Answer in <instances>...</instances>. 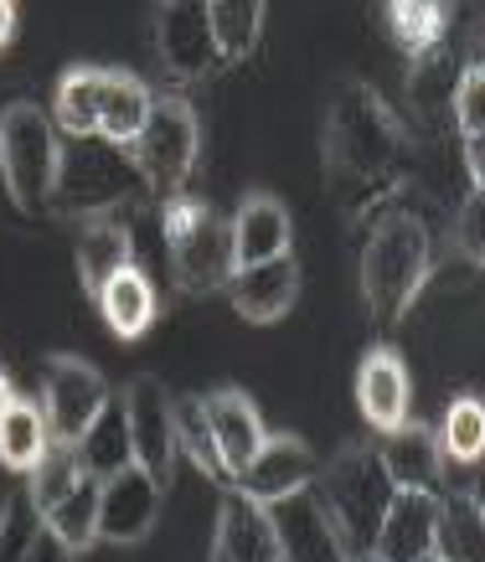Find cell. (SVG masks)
I'll return each mask as SVG.
<instances>
[{
	"label": "cell",
	"instance_id": "ffe728a7",
	"mask_svg": "<svg viewBox=\"0 0 485 562\" xmlns=\"http://www.w3.org/2000/svg\"><path fill=\"white\" fill-rule=\"evenodd\" d=\"M227 227H233V254H238V269H248V263H269V258H284L290 254V212H284V202L279 196H269V191H248L238 202V212L227 217Z\"/></svg>",
	"mask_w": 485,
	"mask_h": 562
},
{
	"label": "cell",
	"instance_id": "e0dca14e",
	"mask_svg": "<svg viewBox=\"0 0 485 562\" xmlns=\"http://www.w3.org/2000/svg\"><path fill=\"white\" fill-rule=\"evenodd\" d=\"M202 408H207V428H212V439H217L227 480H238L243 470H248V460L263 449V439H269L259 403L243 387H217L202 397Z\"/></svg>",
	"mask_w": 485,
	"mask_h": 562
},
{
	"label": "cell",
	"instance_id": "5b68a950",
	"mask_svg": "<svg viewBox=\"0 0 485 562\" xmlns=\"http://www.w3.org/2000/svg\"><path fill=\"white\" fill-rule=\"evenodd\" d=\"M311 491H315V501L326 506L330 527L341 531V542H347L351 558L372 552L377 521H382V512H387V501H393V480L382 470L377 449H372V443L341 449L326 470H315Z\"/></svg>",
	"mask_w": 485,
	"mask_h": 562
},
{
	"label": "cell",
	"instance_id": "4dcf8cb0",
	"mask_svg": "<svg viewBox=\"0 0 485 562\" xmlns=\"http://www.w3.org/2000/svg\"><path fill=\"white\" fill-rule=\"evenodd\" d=\"M72 454H78V464H83V475H93V480H114L120 470H129V464H135V454H129V434H124L120 397H114V403L93 418V428L72 443Z\"/></svg>",
	"mask_w": 485,
	"mask_h": 562
},
{
	"label": "cell",
	"instance_id": "b9f144b4",
	"mask_svg": "<svg viewBox=\"0 0 485 562\" xmlns=\"http://www.w3.org/2000/svg\"><path fill=\"white\" fill-rule=\"evenodd\" d=\"M424 562H439V558H424Z\"/></svg>",
	"mask_w": 485,
	"mask_h": 562
},
{
	"label": "cell",
	"instance_id": "7a4b0ae2",
	"mask_svg": "<svg viewBox=\"0 0 485 562\" xmlns=\"http://www.w3.org/2000/svg\"><path fill=\"white\" fill-rule=\"evenodd\" d=\"M433 279V233L414 212H387L362 243V300L377 325H398Z\"/></svg>",
	"mask_w": 485,
	"mask_h": 562
},
{
	"label": "cell",
	"instance_id": "8fae6325",
	"mask_svg": "<svg viewBox=\"0 0 485 562\" xmlns=\"http://www.w3.org/2000/svg\"><path fill=\"white\" fill-rule=\"evenodd\" d=\"M263 512H269V527H274L279 562H351L341 531L330 527L326 506L315 501L311 485L274 501V506H263Z\"/></svg>",
	"mask_w": 485,
	"mask_h": 562
},
{
	"label": "cell",
	"instance_id": "8d00e7d4",
	"mask_svg": "<svg viewBox=\"0 0 485 562\" xmlns=\"http://www.w3.org/2000/svg\"><path fill=\"white\" fill-rule=\"evenodd\" d=\"M454 243H460V254L470 258V269H481V196L470 191L465 206H460V222H454Z\"/></svg>",
	"mask_w": 485,
	"mask_h": 562
},
{
	"label": "cell",
	"instance_id": "83f0119b",
	"mask_svg": "<svg viewBox=\"0 0 485 562\" xmlns=\"http://www.w3.org/2000/svg\"><path fill=\"white\" fill-rule=\"evenodd\" d=\"M433 443H439V460L454 464V470H475L485 454V403L475 392H460L450 397V408L433 428Z\"/></svg>",
	"mask_w": 485,
	"mask_h": 562
},
{
	"label": "cell",
	"instance_id": "d4e9b609",
	"mask_svg": "<svg viewBox=\"0 0 485 562\" xmlns=\"http://www.w3.org/2000/svg\"><path fill=\"white\" fill-rule=\"evenodd\" d=\"M382 32L387 42L414 63L424 52H433L439 42H450V5H439V0H393V5H382Z\"/></svg>",
	"mask_w": 485,
	"mask_h": 562
},
{
	"label": "cell",
	"instance_id": "ac0fdd59",
	"mask_svg": "<svg viewBox=\"0 0 485 562\" xmlns=\"http://www.w3.org/2000/svg\"><path fill=\"white\" fill-rule=\"evenodd\" d=\"M433 527H439V501L418 491H393L387 512L377 521L372 552L382 562H424L433 558Z\"/></svg>",
	"mask_w": 485,
	"mask_h": 562
},
{
	"label": "cell",
	"instance_id": "277c9868",
	"mask_svg": "<svg viewBox=\"0 0 485 562\" xmlns=\"http://www.w3.org/2000/svg\"><path fill=\"white\" fill-rule=\"evenodd\" d=\"M57 166H63V135L53 130V114L32 99L5 103L0 109V181L16 212L53 217Z\"/></svg>",
	"mask_w": 485,
	"mask_h": 562
},
{
	"label": "cell",
	"instance_id": "484cf974",
	"mask_svg": "<svg viewBox=\"0 0 485 562\" xmlns=\"http://www.w3.org/2000/svg\"><path fill=\"white\" fill-rule=\"evenodd\" d=\"M439 562H485V506L481 495H444L439 527H433Z\"/></svg>",
	"mask_w": 485,
	"mask_h": 562
},
{
	"label": "cell",
	"instance_id": "6da1fadb",
	"mask_svg": "<svg viewBox=\"0 0 485 562\" xmlns=\"http://www.w3.org/2000/svg\"><path fill=\"white\" fill-rule=\"evenodd\" d=\"M320 166L341 217L362 222L408 176V130L372 83L347 78L330 93L320 124Z\"/></svg>",
	"mask_w": 485,
	"mask_h": 562
},
{
	"label": "cell",
	"instance_id": "7402d4cb",
	"mask_svg": "<svg viewBox=\"0 0 485 562\" xmlns=\"http://www.w3.org/2000/svg\"><path fill=\"white\" fill-rule=\"evenodd\" d=\"M99 315H104V325L120 336V341L145 336L160 315V294H156V284H150V273L139 269V263L114 273L104 290H99Z\"/></svg>",
	"mask_w": 485,
	"mask_h": 562
},
{
	"label": "cell",
	"instance_id": "4fadbf2b",
	"mask_svg": "<svg viewBox=\"0 0 485 562\" xmlns=\"http://www.w3.org/2000/svg\"><path fill=\"white\" fill-rule=\"evenodd\" d=\"M315 470H320V464H315L311 443L300 439V434H269L263 449L248 460V470L233 480V491L248 495L253 506H274L284 495L305 491L315 480Z\"/></svg>",
	"mask_w": 485,
	"mask_h": 562
},
{
	"label": "cell",
	"instance_id": "74e56055",
	"mask_svg": "<svg viewBox=\"0 0 485 562\" xmlns=\"http://www.w3.org/2000/svg\"><path fill=\"white\" fill-rule=\"evenodd\" d=\"M26 562H72V552L63 542H53V537H47V531H42V542L32 547V558Z\"/></svg>",
	"mask_w": 485,
	"mask_h": 562
},
{
	"label": "cell",
	"instance_id": "d6a6232c",
	"mask_svg": "<svg viewBox=\"0 0 485 562\" xmlns=\"http://www.w3.org/2000/svg\"><path fill=\"white\" fill-rule=\"evenodd\" d=\"M171 428H176V454H187L196 470L217 485H233L223 470V454H217V439H212L207 428V408H202V397H171Z\"/></svg>",
	"mask_w": 485,
	"mask_h": 562
},
{
	"label": "cell",
	"instance_id": "5bb4252c",
	"mask_svg": "<svg viewBox=\"0 0 485 562\" xmlns=\"http://www.w3.org/2000/svg\"><path fill=\"white\" fill-rule=\"evenodd\" d=\"M156 521H160V480H150L139 464L104 480V491H99V542L135 547L156 531Z\"/></svg>",
	"mask_w": 485,
	"mask_h": 562
},
{
	"label": "cell",
	"instance_id": "ab89813d",
	"mask_svg": "<svg viewBox=\"0 0 485 562\" xmlns=\"http://www.w3.org/2000/svg\"><path fill=\"white\" fill-rule=\"evenodd\" d=\"M11 403H16V387H11V376L0 372V413L11 408Z\"/></svg>",
	"mask_w": 485,
	"mask_h": 562
},
{
	"label": "cell",
	"instance_id": "cb8c5ba5",
	"mask_svg": "<svg viewBox=\"0 0 485 562\" xmlns=\"http://www.w3.org/2000/svg\"><path fill=\"white\" fill-rule=\"evenodd\" d=\"M104 72L93 63H78L57 78L53 93V130L63 139H93L99 135V103H104Z\"/></svg>",
	"mask_w": 485,
	"mask_h": 562
},
{
	"label": "cell",
	"instance_id": "9c48e42d",
	"mask_svg": "<svg viewBox=\"0 0 485 562\" xmlns=\"http://www.w3.org/2000/svg\"><path fill=\"white\" fill-rule=\"evenodd\" d=\"M114 397H120V408H124V434H129L135 464L150 480L166 485V475H171V464H176V428H171V392H166V382L139 372Z\"/></svg>",
	"mask_w": 485,
	"mask_h": 562
},
{
	"label": "cell",
	"instance_id": "3957f363",
	"mask_svg": "<svg viewBox=\"0 0 485 562\" xmlns=\"http://www.w3.org/2000/svg\"><path fill=\"white\" fill-rule=\"evenodd\" d=\"M160 238H166V263L171 284L191 300L227 290V279L238 273L233 254V227L212 202L202 196H176L160 206Z\"/></svg>",
	"mask_w": 485,
	"mask_h": 562
},
{
	"label": "cell",
	"instance_id": "2e32d148",
	"mask_svg": "<svg viewBox=\"0 0 485 562\" xmlns=\"http://www.w3.org/2000/svg\"><path fill=\"white\" fill-rule=\"evenodd\" d=\"M377 460L393 480V491H418V495H433L444 501V460H439V443H433V428L408 418L403 428L393 434H377Z\"/></svg>",
	"mask_w": 485,
	"mask_h": 562
},
{
	"label": "cell",
	"instance_id": "836d02e7",
	"mask_svg": "<svg viewBox=\"0 0 485 562\" xmlns=\"http://www.w3.org/2000/svg\"><path fill=\"white\" fill-rule=\"evenodd\" d=\"M42 512H36V501L26 495V485L5 495V506H0V562H26L32 558V547L42 542Z\"/></svg>",
	"mask_w": 485,
	"mask_h": 562
},
{
	"label": "cell",
	"instance_id": "603a6c76",
	"mask_svg": "<svg viewBox=\"0 0 485 562\" xmlns=\"http://www.w3.org/2000/svg\"><path fill=\"white\" fill-rule=\"evenodd\" d=\"M150 103H156V93H150L145 78H135V72H124V68H109L104 103H99V139L129 150L135 135L145 130V120H150Z\"/></svg>",
	"mask_w": 485,
	"mask_h": 562
},
{
	"label": "cell",
	"instance_id": "e575fe53",
	"mask_svg": "<svg viewBox=\"0 0 485 562\" xmlns=\"http://www.w3.org/2000/svg\"><path fill=\"white\" fill-rule=\"evenodd\" d=\"M78 475H83V464L72 454V443H47V454L36 460V470L21 480V485H26V495L36 501V512H47V506H57V501L78 485Z\"/></svg>",
	"mask_w": 485,
	"mask_h": 562
},
{
	"label": "cell",
	"instance_id": "30bf717a",
	"mask_svg": "<svg viewBox=\"0 0 485 562\" xmlns=\"http://www.w3.org/2000/svg\"><path fill=\"white\" fill-rule=\"evenodd\" d=\"M156 57L171 83H202L223 68L207 32V5H196V0L156 5Z\"/></svg>",
	"mask_w": 485,
	"mask_h": 562
},
{
	"label": "cell",
	"instance_id": "8992f818",
	"mask_svg": "<svg viewBox=\"0 0 485 562\" xmlns=\"http://www.w3.org/2000/svg\"><path fill=\"white\" fill-rule=\"evenodd\" d=\"M139 171L129 166V155L109 139H63V166H57L53 187V217H114L120 206L139 196Z\"/></svg>",
	"mask_w": 485,
	"mask_h": 562
},
{
	"label": "cell",
	"instance_id": "1f68e13d",
	"mask_svg": "<svg viewBox=\"0 0 485 562\" xmlns=\"http://www.w3.org/2000/svg\"><path fill=\"white\" fill-rule=\"evenodd\" d=\"M460 57H454L450 42H439L433 52H424V57H414L408 63V103H414V114L424 124L439 114V109H450V93L454 83H460Z\"/></svg>",
	"mask_w": 485,
	"mask_h": 562
},
{
	"label": "cell",
	"instance_id": "d6986e66",
	"mask_svg": "<svg viewBox=\"0 0 485 562\" xmlns=\"http://www.w3.org/2000/svg\"><path fill=\"white\" fill-rule=\"evenodd\" d=\"M212 562H279V542L269 512L253 506L233 485L217 501V531H212Z\"/></svg>",
	"mask_w": 485,
	"mask_h": 562
},
{
	"label": "cell",
	"instance_id": "9a60e30c",
	"mask_svg": "<svg viewBox=\"0 0 485 562\" xmlns=\"http://www.w3.org/2000/svg\"><path fill=\"white\" fill-rule=\"evenodd\" d=\"M227 300L238 310L248 325H274L284 321L300 300V258L284 254V258H269V263H248L227 279Z\"/></svg>",
	"mask_w": 485,
	"mask_h": 562
},
{
	"label": "cell",
	"instance_id": "f546056e",
	"mask_svg": "<svg viewBox=\"0 0 485 562\" xmlns=\"http://www.w3.org/2000/svg\"><path fill=\"white\" fill-rule=\"evenodd\" d=\"M47 443H53V434H47V418L32 397H16L0 413V464L11 475H32L36 460L47 454Z\"/></svg>",
	"mask_w": 485,
	"mask_h": 562
},
{
	"label": "cell",
	"instance_id": "f35d334b",
	"mask_svg": "<svg viewBox=\"0 0 485 562\" xmlns=\"http://www.w3.org/2000/svg\"><path fill=\"white\" fill-rule=\"evenodd\" d=\"M16 32H21V11H16V5H5V0H0V52L11 47V42H16Z\"/></svg>",
	"mask_w": 485,
	"mask_h": 562
},
{
	"label": "cell",
	"instance_id": "d590c367",
	"mask_svg": "<svg viewBox=\"0 0 485 562\" xmlns=\"http://www.w3.org/2000/svg\"><path fill=\"white\" fill-rule=\"evenodd\" d=\"M450 124L460 139H481L485 135V68L481 57H470L460 68V83L450 93Z\"/></svg>",
	"mask_w": 485,
	"mask_h": 562
},
{
	"label": "cell",
	"instance_id": "ba28073f",
	"mask_svg": "<svg viewBox=\"0 0 485 562\" xmlns=\"http://www.w3.org/2000/svg\"><path fill=\"white\" fill-rule=\"evenodd\" d=\"M114 403V387L104 382V372L83 357H53L42 372V418L53 443H78L93 428V418Z\"/></svg>",
	"mask_w": 485,
	"mask_h": 562
},
{
	"label": "cell",
	"instance_id": "44dd1931",
	"mask_svg": "<svg viewBox=\"0 0 485 562\" xmlns=\"http://www.w3.org/2000/svg\"><path fill=\"white\" fill-rule=\"evenodd\" d=\"M72 258H78L83 290L99 300V290H104L109 279L135 263V233H129L120 217H88L83 227H78V248H72Z\"/></svg>",
	"mask_w": 485,
	"mask_h": 562
},
{
	"label": "cell",
	"instance_id": "60d3db41",
	"mask_svg": "<svg viewBox=\"0 0 485 562\" xmlns=\"http://www.w3.org/2000/svg\"><path fill=\"white\" fill-rule=\"evenodd\" d=\"M351 562H382V558H377V552H362V558H351Z\"/></svg>",
	"mask_w": 485,
	"mask_h": 562
},
{
	"label": "cell",
	"instance_id": "4316f807",
	"mask_svg": "<svg viewBox=\"0 0 485 562\" xmlns=\"http://www.w3.org/2000/svg\"><path fill=\"white\" fill-rule=\"evenodd\" d=\"M99 491H104V480L78 475V485H72V491L63 495L57 506H47V512H42V527H47V537L68 547L72 558L99 542Z\"/></svg>",
	"mask_w": 485,
	"mask_h": 562
},
{
	"label": "cell",
	"instance_id": "52a82bcc",
	"mask_svg": "<svg viewBox=\"0 0 485 562\" xmlns=\"http://www.w3.org/2000/svg\"><path fill=\"white\" fill-rule=\"evenodd\" d=\"M129 166L139 171V187L156 206L187 196V181L196 171V155H202V124L181 93H156L150 103V120L129 145Z\"/></svg>",
	"mask_w": 485,
	"mask_h": 562
},
{
	"label": "cell",
	"instance_id": "7c38bea8",
	"mask_svg": "<svg viewBox=\"0 0 485 562\" xmlns=\"http://www.w3.org/2000/svg\"><path fill=\"white\" fill-rule=\"evenodd\" d=\"M357 408L372 434H393L414 418V376L398 346H366L357 367Z\"/></svg>",
	"mask_w": 485,
	"mask_h": 562
},
{
	"label": "cell",
	"instance_id": "f1b7e54d",
	"mask_svg": "<svg viewBox=\"0 0 485 562\" xmlns=\"http://www.w3.org/2000/svg\"><path fill=\"white\" fill-rule=\"evenodd\" d=\"M207 32L212 47H217V63L233 68L243 57H253V47L263 42V5L259 0H212Z\"/></svg>",
	"mask_w": 485,
	"mask_h": 562
}]
</instances>
